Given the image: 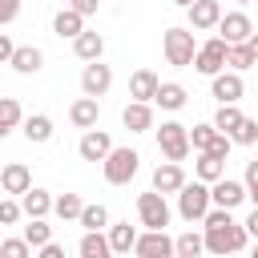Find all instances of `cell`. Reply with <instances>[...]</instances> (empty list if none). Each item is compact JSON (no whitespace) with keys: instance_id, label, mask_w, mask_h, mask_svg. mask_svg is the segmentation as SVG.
<instances>
[{"instance_id":"obj_1","label":"cell","mask_w":258,"mask_h":258,"mask_svg":"<svg viewBox=\"0 0 258 258\" xmlns=\"http://www.w3.org/2000/svg\"><path fill=\"white\" fill-rule=\"evenodd\" d=\"M202 226H206L202 238H206V250H210V254H234V250H242L246 238H250L246 226L234 222L226 206H210L206 218H202Z\"/></svg>"},{"instance_id":"obj_2","label":"cell","mask_w":258,"mask_h":258,"mask_svg":"<svg viewBox=\"0 0 258 258\" xmlns=\"http://www.w3.org/2000/svg\"><path fill=\"white\" fill-rule=\"evenodd\" d=\"M161 52L173 69H189L194 64V52H198V40H194V28H165L161 32Z\"/></svg>"},{"instance_id":"obj_3","label":"cell","mask_w":258,"mask_h":258,"mask_svg":"<svg viewBox=\"0 0 258 258\" xmlns=\"http://www.w3.org/2000/svg\"><path fill=\"white\" fill-rule=\"evenodd\" d=\"M101 169H105V181L109 185H129L133 177H137V169H141V153L137 149H109L105 153V161H101Z\"/></svg>"},{"instance_id":"obj_4","label":"cell","mask_w":258,"mask_h":258,"mask_svg":"<svg viewBox=\"0 0 258 258\" xmlns=\"http://www.w3.org/2000/svg\"><path fill=\"white\" fill-rule=\"evenodd\" d=\"M206 210H210V185L202 177L198 181H181V189H177V214L185 222H202Z\"/></svg>"},{"instance_id":"obj_5","label":"cell","mask_w":258,"mask_h":258,"mask_svg":"<svg viewBox=\"0 0 258 258\" xmlns=\"http://www.w3.org/2000/svg\"><path fill=\"white\" fill-rule=\"evenodd\" d=\"M157 149L165 153V161H185L189 157V129L181 121H165L157 129Z\"/></svg>"},{"instance_id":"obj_6","label":"cell","mask_w":258,"mask_h":258,"mask_svg":"<svg viewBox=\"0 0 258 258\" xmlns=\"http://www.w3.org/2000/svg\"><path fill=\"white\" fill-rule=\"evenodd\" d=\"M137 218H141L145 230H165L169 226V202H165V194H157V189L137 194Z\"/></svg>"},{"instance_id":"obj_7","label":"cell","mask_w":258,"mask_h":258,"mask_svg":"<svg viewBox=\"0 0 258 258\" xmlns=\"http://www.w3.org/2000/svg\"><path fill=\"white\" fill-rule=\"evenodd\" d=\"M194 69H198L202 77L222 73V69H226V40H222V36H210L206 44H198V52H194Z\"/></svg>"},{"instance_id":"obj_8","label":"cell","mask_w":258,"mask_h":258,"mask_svg":"<svg viewBox=\"0 0 258 258\" xmlns=\"http://www.w3.org/2000/svg\"><path fill=\"white\" fill-rule=\"evenodd\" d=\"M109 85H113V69L101 64V60H85V69H81V93H89V97H105Z\"/></svg>"},{"instance_id":"obj_9","label":"cell","mask_w":258,"mask_h":258,"mask_svg":"<svg viewBox=\"0 0 258 258\" xmlns=\"http://www.w3.org/2000/svg\"><path fill=\"white\" fill-rule=\"evenodd\" d=\"M133 254H137V258H169V254H173V238H169L165 230H145V234H137Z\"/></svg>"},{"instance_id":"obj_10","label":"cell","mask_w":258,"mask_h":258,"mask_svg":"<svg viewBox=\"0 0 258 258\" xmlns=\"http://www.w3.org/2000/svg\"><path fill=\"white\" fill-rule=\"evenodd\" d=\"M113 149V137L105 133V129H85L81 133V141H77V153H81V161H105V153Z\"/></svg>"},{"instance_id":"obj_11","label":"cell","mask_w":258,"mask_h":258,"mask_svg":"<svg viewBox=\"0 0 258 258\" xmlns=\"http://www.w3.org/2000/svg\"><path fill=\"white\" fill-rule=\"evenodd\" d=\"M242 198H246V181H234V177H218V181H210V206H226V210H234V206H242Z\"/></svg>"},{"instance_id":"obj_12","label":"cell","mask_w":258,"mask_h":258,"mask_svg":"<svg viewBox=\"0 0 258 258\" xmlns=\"http://www.w3.org/2000/svg\"><path fill=\"white\" fill-rule=\"evenodd\" d=\"M185 16H189V28H194V32H210V28H218V20H222V4H218V0H194V4L185 8Z\"/></svg>"},{"instance_id":"obj_13","label":"cell","mask_w":258,"mask_h":258,"mask_svg":"<svg viewBox=\"0 0 258 258\" xmlns=\"http://www.w3.org/2000/svg\"><path fill=\"white\" fill-rule=\"evenodd\" d=\"M210 93H214V101L218 105H226V101H242V93H246V85H242V73H214V81H210Z\"/></svg>"},{"instance_id":"obj_14","label":"cell","mask_w":258,"mask_h":258,"mask_svg":"<svg viewBox=\"0 0 258 258\" xmlns=\"http://www.w3.org/2000/svg\"><path fill=\"white\" fill-rule=\"evenodd\" d=\"M218 32H222V40H226V44H238V40H246V36L254 32V24H250V16H246V12H222Z\"/></svg>"},{"instance_id":"obj_15","label":"cell","mask_w":258,"mask_h":258,"mask_svg":"<svg viewBox=\"0 0 258 258\" xmlns=\"http://www.w3.org/2000/svg\"><path fill=\"white\" fill-rule=\"evenodd\" d=\"M8 64H12L20 77H32V73H40V69H44V52H40L36 44H16V48H12V56H8Z\"/></svg>"},{"instance_id":"obj_16","label":"cell","mask_w":258,"mask_h":258,"mask_svg":"<svg viewBox=\"0 0 258 258\" xmlns=\"http://www.w3.org/2000/svg\"><path fill=\"white\" fill-rule=\"evenodd\" d=\"M97 117H101V101H97V97H89V93H85V97H77V101L69 105V121H73L77 129H93V125H97Z\"/></svg>"},{"instance_id":"obj_17","label":"cell","mask_w":258,"mask_h":258,"mask_svg":"<svg viewBox=\"0 0 258 258\" xmlns=\"http://www.w3.org/2000/svg\"><path fill=\"white\" fill-rule=\"evenodd\" d=\"M181 181H185L181 161H161V165L153 169V189H157V194H177Z\"/></svg>"},{"instance_id":"obj_18","label":"cell","mask_w":258,"mask_h":258,"mask_svg":"<svg viewBox=\"0 0 258 258\" xmlns=\"http://www.w3.org/2000/svg\"><path fill=\"white\" fill-rule=\"evenodd\" d=\"M121 125H125L129 133H145V129H153V109H149V101H129L125 113H121Z\"/></svg>"},{"instance_id":"obj_19","label":"cell","mask_w":258,"mask_h":258,"mask_svg":"<svg viewBox=\"0 0 258 258\" xmlns=\"http://www.w3.org/2000/svg\"><path fill=\"white\" fill-rule=\"evenodd\" d=\"M28 185H32V173H28L24 161H8V165L0 169V189H4V194H24Z\"/></svg>"},{"instance_id":"obj_20","label":"cell","mask_w":258,"mask_h":258,"mask_svg":"<svg viewBox=\"0 0 258 258\" xmlns=\"http://www.w3.org/2000/svg\"><path fill=\"white\" fill-rule=\"evenodd\" d=\"M20 133H24L32 145H44V141H52V117H48V113H28V117L20 121Z\"/></svg>"},{"instance_id":"obj_21","label":"cell","mask_w":258,"mask_h":258,"mask_svg":"<svg viewBox=\"0 0 258 258\" xmlns=\"http://www.w3.org/2000/svg\"><path fill=\"white\" fill-rule=\"evenodd\" d=\"M73 52H77L81 60H101V52H105V36H101V32L81 28V32L73 36Z\"/></svg>"},{"instance_id":"obj_22","label":"cell","mask_w":258,"mask_h":258,"mask_svg":"<svg viewBox=\"0 0 258 258\" xmlns=\"http://www.w3.org/2000/svg\"><path fill=\"white\" fill-rule=\"evenodd\" d=\"M157 73L153 69H137L133 77H129V97L133 101H153V93H157Z\"/></svg>"},{"instance_id":"obj_23","label":"cell","mask_w":258,"mask_h":258,"mask_svg":"<svg viewBox=\"0 0 258 258\" xmlns=\"http://www.w3.org/2000/svg\"><path fill=\"white\" fill-rule=\"evenodd\" d=\"M20 210H24V218H44V214L52 210V198H48V189H36V185H28V189L20 194Z\"/></svg>"},{"instance_id":"obj_24","label":"cell","mask_w":258,"mask_h":258,"mask_svg":"<svg viewBox=\"0 0 258 258\" xmlns=\"http://www.w3.org/2000/svg\"><path fill=\"white\" fill-rule=\"evenodd\" d=\"M81 28H85V16H81L77 8H69V4H64V8H60V12L52 16V32H56L60 40H64V36L73 40V36H77Z\"/></svg>"},{"instance_id":"obj_25","label":"cell","mask_w":258,"mask_h":258,"mask_svg":"<svg viewBox=\"0 0 258 258\" xmlns=\"http://www.w3.org/2000/svg\"><path fill=\"white\" fill-rule=\"evenodd\" d=\"M149 105H161V109H169V113H177V109L185 105V89H181L177 81H161Z\"/></svg>"},{"instance_id":"obj_26","label":"cell","mask_w":258,"mask_h":258,"mask_svg":"<svg viewBox=\"0 0 258 258\" xmlns=\"http://www.w3.org/2000/svg\"><path fill=\"white\" fill-rule=\"evenodd\" d=\"M105 238H109V250H113V254H129L133 242H137V226H129V222H113Z\"/></svg>"},{"instance_id":"obj_27","label":"cell","mask_w":258,"mask_h":258,"mask_svg":"<svg viewBox=\"0 0 258 258\" xmlns=\"http://www.w3.org/2000/svg\"><path fill=\"white\" fill-rule=\"evenodd\" d=\"M20 121H24L20 101H16V97H0V141H4V137H8L16 125H20Z\"/></svg>"},{"instance_id":"obj_28","label":"cell","mask_w":258,"mask_h":258,"mask_svg":"<svg viewBox=\"0 0 258 258\" xmlns=\"http://www.w3.org/2000/svg\"><path fill=\"white\" fill-rule=\"evenodd\" d=\"M194 173H198V177H202V181H206V185H210V181H218V177H222V173H226V161H222V157H214V153H206V149H202V153H198V161H194Z\"/></svg>"},{"instance_id":"obj_29","label":"cell","mask_w":258,"mask_h":258,"mask_svg":"<svg viewBox=\"0 0 258 258\" xmlns=\"http://www.w3.org/2000/svg\"><path fill=\"white\" fill-rule=\"evenodd\" d=\"M81 258H109L113 250H109V238L101 234V230H85V238H81Z\"/></svg>"},{"instance_id":"obj_30","label":"cell","mask_w":258,"mask_h":258,"mask_svg":"<svg viewBox=\"0 0 258 258\" xmlns=\"http://www.w3.org/2000/svg\"><path fill=\"white\" fill-rule=\"evenodd\" d=\"M238 121H242V109H238V101H226V105H218V113H214V129H218V133H234V129H238Z\"/></svg>"},{"instance_id":"obj_31","label":"cell","mask_w":258,"mask_h":258,"mask_svg":"<svg viewBox=\"0 0 258 258\" xmlns=\"http://www.w3.org/2000/svg\"><path fill=\"white\" fill-rule=\"evenodd\" d=\"M173 254L177 258H198V254H206V238L194 234V230H185L181 238H173Z\"/></svg>"},{"instance_id":"obj_32","label":"cell","mask_w":258,"mask_h":258,"mask_svg":"<svg viewBox=\"0 0 258 258\" xmlns=\"http://www.w3.org/2000/svg\"><path fill=\"white\" fill-rule=\"evenodd\" d=\"M226 64H230L234 73H242V69H250V64H258V60H254L250 44H246V40H238V44H226Z\"/></svg>"},{"instance_id":"obj_33","label":"cell","mask_w":258,"mask_h":258,"mask_svg":"<svg viewBox=\"0 0 258 258\" xmlns=\"http://www.w3.org/2000/svg\"><path fill=\"white\" fill-rule=\"evenodd\" d=\"M81 206H85V202H81L77 194H60V198H52V210H56L60 222H77V218H81Z\"/></svg>"},{"instance_id":"obj_34","label":"cell","mask_w":258,"mask_h":258,"mask_svg":"<svg viewBox=\"0 0 258 258\" xmlns=\"http://www.w3.org/2000/svg\"><path fill=\"white\" fill-rule=\"evenodd\" d=\"M85 230H105L109 226V210L101 206V202H93V206H81V218H77Z\"/></svg>"},{"instance_id":"obj_35","label":"cell","mask_w":258,"mask_h":258,"mask_svg":"<svg viewBox=\"0 0 258 258\" xmlns=\"http://www.w3.org/2000/svg\"><path fill=\"white\" fill-rule=\"evenodd\" d=\"M52 238V226H44V218H28V226H24V242L36 250V246H44Z\"/></svg>"},{"instance_id":"obj_36","label":"cell","mask_w":258,"mask_h":258,"mask_svg":"<svg viewBox=\"0 0 258 258\" xmlns=\"http://www.w3.org/2000/svg\"><path fill=\"white\" fill-rule=\"evenodd\" d=\"M214 137H218L214 121H206V125H194V129H189V149H198V153H202V149H210V141H214Z\"/></svg>"},{"instance_id":"obj_37","label":"cell","mask_w":258,"mask_h":258,"mask_svg":"<svg viewBox=\"0 0 258 258\" xmlns=\"http://www.w3.org/2000/svg\"><path fill=\"white\" fill-rule=\"evenodd\" d=\"M230 137H234L238 145H258V121H250V117H242V121H238V129H234Z\"/></svg>"},{"instance_id":"obj_38","label":"cell","mask_w":258,"mask_h":258,"mask_svg":"<svg viewBox=\"0 0 258 258\" xmlns=\"http://www.w3.org/2000/svg\"><path fill=\"white\" fill-rule=\"evenodd\" d=\"M20 218H24L20 202H16V198H0V226H16Z\"/></svg>"},{"instance_id":"obj_39","label":"cell","mask_w":258,"mask_h":258,"mask_svg":"<svg viewBox=\"0 0 258 258\" xmlns=\"http://www.w3.org/2000/svg\"><path fill=\"white\" fill-rule=\"evenodd\" d=\"M0 254H4V258H28L32 246H28L24 238H8V242H0Z\"/></svg>"},{"instance_id":"obj_40","label":"cell","mask_w":258,"mask_h":258,"mask_svg":"<svg viewBox=\"0 0 258 258\" xmlns=\"http://www.w3.org/2000/svg\"><path fill=\"white\" fill-rule=\"evenodd\" d=\"M230 149H234V137H230V133H218V137L210 141V149H206V153H214V157H222V161H226V157H230Z\"/></svg>"},{"instance_id":"obj_41","label":"cell","mask_w":258,"mask_h":258,"mask_svg":"<svg viewBox=\"0 0 258 258\" xmlns=\"http://www.w3.org/2000/svg\"><path fill=\"white\" fill-rule=\"evenodd\" d=\"M20 16V0H0V24H12Z\"/></svg>"},{"instance_id":"obj_42","label":"cell","mask_w":258,"mask_h":258,"mask_svg":"<svg viewBox=\"0 0 258 258\" xmlns=\"http://www.w3.org/2000/svg\"><path fill=\"white\" fill-rule=\"evenodd\" d=\"M36 250H40V258H64V246H56L52 238H48L44 246H36Z\"/></svg>"},{"instance_id":"obj_43","label":"cell","mask_w":258,"mask_h":258,"mask_svg":"<svg viewBox=\"0 0 258 258\" xmlns=\"http://www.w3.org/2000/svg\"><path fill=\"white\" fill-rule=\"evenodd\" d=\"M97 4H101V0H73L69 8H77L81 16H93V12H97Z\"/></svg>"},{"instance_id":"obj_44","label":"cell","mask_w":258,"mask_h":258,"mask_svg":"<svg viewBox=\"0 0 258 258\" xmlns=\"http://www.w3.org/2000/svg\"><path fill=\"white\" fill-rule=\"evenodd\" d=\"M12 48H16V44H12V36H8V32H0V64H8Z\"/></svg>"},{"instance_id":"obj_45","label":"cell","mask_w":258,"mask_h":258,"mask_svg":"<svg viewBox=\"0 0 258 258\" xmlns=\"http://www.w3.org/2000/svg\"><path fill=\"white\" fill-rule=\"evenodd\" d=\"M242 226H246V234H250V238H258V206L250 210V218H246Z\"/></svg>"},{"instance_id":"obj_46","label":"cell","mask_w":258,"mask_h":258,"mask_svg":"<svg viewBox=\"0 0 258 258\" xmlns=\"http://www.w3.org/2000/svg\"><path fill=\"white\" fill-rule=\"evenodd\" d=\"M246 185H258V157L246 161Z\"/></svg>"},{"instance_id":"obj_47","label":"cell","mask_w":258,"mask_h":258,"mask_svg":"<svg viewBox=\"0 0 258 258\" xmlns=\"http://www.w3.org/2000/svg\"><path fill=\"white\" fill-rule=\"evenodd\" d=\"M246 44H250V52H254V60H258V32H250V36H246Z\"/></svg>"},{"instance_id":"obj_48","label":"cell","mask_w":258,"mask_h":258,"mask_svg":"<svg viewBox=\"0 0 258 258\" xmlns=\"http://www.w3.org/2000/svg\"><path fill=\"white\" fill-rule=\"evenodd\" d=\"M246 198H250V202L258 206V185H246Z\"/></svg>"},{"instance_id":"obj_49","label":"cell","mask_w":258,"mask_h":258,"mask_svg":"<svg viewBox=\"0 0 258 258\" xmlns=\"http://www.w3.org/2000/svg\"><path fill=\"white\" fill-rule=\"evenodd\" d=\"M173 4H177V8H189V4H194V0H173Z\"/></svg>"},{"instance_id":"obj_50","label":"cell","mask_w":258,"mask_h":258,"mask_svg":"<svg viewBox=\"0 0 258 258\" xmlns=\"http://www.w3.org/2000/svg\"><path fill=\"white\" fill-rule=\"evenodd\" d=\"M254 242H258V238H254ZM254 254H258V246H254Z\"/></svg>"},{"instance_id":"obj_51","label":"cell","mask_w":258,"mask_h":258,"mask_svg":"<svg viewBox=\"0 0 258 258\" xmlns=\"http://www.w3.org/2000/svg\"><path fill=\"white\" fill-rule=\"evenodd\" d=\"M238 4H250V0H238Z\"/></svg>"},{"instance_id":"obj_52","label":"cell","mask_w":258,"mask_h":258,"mask_svg":"<svg viewBox=\"0 0 258 258\" xmlns=\"http://www.w3.org/2000/svg\"><path fill=\"white\" fill-rule=\"evenodd\" d=\"M64 4H73V0H64Z\"/></svg>"}]
</instances>
